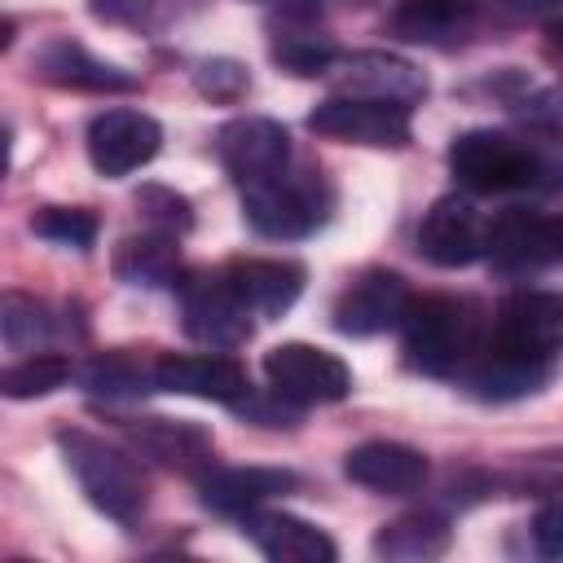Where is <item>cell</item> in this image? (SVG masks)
<instances>
[{
    "mask_svg": "<svg viewBox=\"0 0 563 563\" xmlns=\"http://www.w3.org/2000/svg\"><path fill=\"white\" fill-rule=\"evenodd\" d=\"M532 541L545 559H563V501H550L532 519Z\"/></svg>",
    "mask_w": 563,
    "mask_h": 563,
    "instance_id": "obj_31",
    "label": "cell"
},
{
    "mask_svg": "<svg viewBox=\"0 0 563 563\" xmlns=\"http://www.w3.org/2000/svg\"><path fill=\"white\" fill-rule=\"evenodd\" d=\"M176 290H180V317L189 339L220 352L251 339V308L238 299L224 273H189L176 282Z\"/></svg>",
    "mask_w": 563,
    "mask_h": 563,
    "instance_id": "obj_7",
    "label": "cell"
},
{
    "mask_svg": "<svg viewBox=\"0 0 563 563\" xmlns=\"http://www.w3.org/2000/svg\"><path fill=\"white\" fill-rule=\"evenodd\" d=\"M343 471L352 484L383 493V497H405L427 484V457L409 444L396 440H365L343 457Z\"/></svg>",
    "mask_w": 563,
    "mask_h": 563,
    "instance_id": "obj_17",
    "label": "cell"
},
{
    "mask_svg": "<svg viewBox=\"0 0 563 563\" xmlns=\"http://www.w3.org/2000/svg\"><path fill=\"white\" fill-rule=\"evenodd\" d=\"M31 66L53 88H75V92H132L136 88V75H128V70L92 57L70 35H57V40L40 44V53L31 57Z\"/></svg>",
    "mask_w": 563,
    "mask_h": 563,
    "instance_id": "obj_16",
    "label": "cell"
},
{
    "mask_svg": "<svg viewBox=\"0 0 563 563\" xmlns=\"http://www.w3.org/2000/svg\"><path fill=\"white\" fill-rule=\"evenodd\" d=\"M0 334H4V347L9 352H35V347L48 343L53 317H48V308L40 299L9 290L4 303H0Z\"/></svg>",
    "mask_w": 563,
    "mask_h": 563,
    "instance_id": "obj_24",
    "label": "cell"
},
{
    "mask_svg": "<svg viewBox=\"0 0 563 563\" xmlns=\"http://www.w3.org/2000/svg\"><path fill=\"white\" fill-rule=\"evenodd\" d=\"M57 449L66 457V471L75 475V484L101 515L132 523L145 510V475L128 453H119L114 444L84 435V431H62Z\"/></svg>",
    "mask_w": 563,
    "mask_h": 563,
    "instance_id": "obj_4",
    "label": "cell"
},
{
    "mask_svg": "<svg viewBox=\"0 0 563 563\" xmlns=\"http://www.w3.org/2000/svg\"><path fill=\"white\" fill-rule=\"evenodd\" d=\"M194 84H198V92L211 97V101H238L251 79H246V70H242L238 62L211 57V62H202V66L194 70Z\"/></svg>",
    "mask_w": 563,
    "mask_h": 563,
    "instance_id": "obj_30",
    "label": "cell"
},
{
    "mask_svg": "<svg viewBox=\"0 0 563 563\" xmlns=\"http://www.w3.org/2000/svg\"><path fill=\"white\" fill-rule=\"evenodd\" d=\"M334 92L339 97H369V101H391L413 110L427 97V75L396 57V53H352V57H334L330 66Z\"/></svg>",
    "mask_w": 563,
    "mask_h": 563,
    "instance_id": "obj_14",
    "label": "cell"
},
{
    "mask_svg": "<svg viewBox=\"0 0 563 563\" xmlns=\"http://www.w3.org/2000/svg\"><path fill=\"white\" fill-rule=\"evenodd\" d=\"M510 9H519V13H532V18H541V13H563V0H506Z\"/></svg>",
    "mask_w": 563,
    "mask_h": 563,
    "instance_id": "obj_35",
    "label": "cell"
},
{
    "mask_svg": "<svg viewBox=\"0 0 563 563\" xmlns=\"http://www.w3.org/2000/svg\"><path fill=\"white\" fill-rule=\"evenodd\" d=\"M479 18V0H400L391 9V31L409 44L449 48L471 35Z\"/></svg>",
    "mask_w": 563,
    "mask_h": 563,
    "instance_id": "obj_21",
    "label": "cell"
},
{
    "mask_svg": "<svg viewBox=\"0 0 563 563\" xmlns=\"http://www.w3.org/2000/svg\"><path fill=\"white\" fill-rule=\"evenodd\" d=\"M528 123L563 141V84H559V88H550V92H541V97L528 106Z\"/></svg>",
    "mask_w": 563,
    "mask_h": 563,
    "instance_id": "obj_32",
    "label": "cell"
},
{
    "mask_svg": "<svg viewBox=\"0 0 563 563\" xmlns=\"http://www.w3.org/2000/svg\"><path fill=\"white\" fill-rule=\"evenodd\" d=\"M295 484H299L295 471H282V466H207L198 479L202 506H211L216 515H238V519Z\"/></svg>",
    "mask_w": 563,
    "mask_h": 563,
    "instance_id": "obj_18",
    "label": "cell"
},
{
    "mask_svg": "<svg viewBox=\"0 0 563 563\" xmlns=\"http://www.w3.org/2000/svg\"><path fill=\"white\" fill-rule=\"evenodd\" d=\"M216 158L246 189L255 180L277 176L282 167H290V132L277 119H264V114L229 119L216 132Z\"/></svg>",
    "mask_w": 563,
    "mask_h": 563,
    "instance_id": "obj_10",
    "label": "cell"
},
{
    "mask_svg": "<svg viewBox=\"0 0 563 563\" xmlns=\"http://www.w3.org/2000/svg\"><path fill=\"white\" fill-rule=\"evenodd\" d=\"M334 44L312 31H286L273 40V62H282L290 75H325L334 66Z\"/></svg>",
    "mask_w": 563,
    "mask_h": 563,
    "instance_id": "obj_28",
    "label": "cell"
},
{
    "mask_svg": "<svg viewBox=\"0 0 563 563\" xmlns=\"http://www.w3.org/2000/svg\"><path fill=\"white\" fill-rule=\"evenodd\" d=\"M70 378V361L57 356V352H31L22 356L18 365H9L0 374V387L9 400H35V396H48L57 387H66Z\"/></svg>",
    "mask_w": 563,
    "mask_h": 563,
    "instance_id": "obj_25",
    "label": "cell"
},
{
    "mask_svg": "<svg viewBox=\"0 0 563 563\" xmlns=\"http://www.w3.org/2000/svg\"><path fill=\"white\" fill-rule=\"evenodd\" d=\"M541 53H545V62L563 75V18L559 22H550L545 26V40H541Z\"/></svg>",
    "mask_w": 563,
    "mask_h": 563,
    "instance_id": "obj_33",
    "label": "cell"
},
{
    "mask_svg": "<svg viewBox=\"0 0 563 563\" xmlns=\"http://www.w3.org/2000/svg\"><path fill=\"white\" fill-rule=\"evenodd\" d=\"M154 387L172 396L216 400L229 409H238L251 396L246 369L224 352H167L154 361Z\"/></svg>",
    "mask_w": 563,
    "mask_h": 563,
    "instance_id": "obj_12",
    "label": "cell"
},
{
    "mask_svg": "<svg viewBox=\"0 0 563 563\" xmlns=\"http://www.w3.org/2000/svg\"><path fill=\"white\" fill-rule=\"evenodd\" d=\"M545 246L550 260H563V216H545Z\"/></svg>",
    "mask_w": 563,
    "mask_h": 563,
    "instance_id": "obj_34",
    "label": "cell"
},
{
    "mask_svg": "<svg viewBox=\"0 0 563 563\" xmlns=\"http://www.w3.org/2000/svg\"><path fill=\"white\" fill-rule=\"evenodd\" d=\"M264 378L286 405H334L352 391V369L312 343H277L264 356Z\"/></svg>",
    "mask_w": 563,
    "mask_h": 563,
    "instance_id": "obj_6",
    "label": "cell"
},
{
    "mask_svg": "<svg viewBox=\"0 0 563 563\" xmlns=\"http://www.w3.org/2000/svg\"><path fill=\"white\" fill-rule=\"evenodd\" d=\"M163 145V128L154 114L132 110V106H114L101 110L88 123V158L101 176H132L136 167H145Z\"/></svg>",
    "mask_w": 563,
    "mask_h": 563,
    "instance_id": "obj_9",
    "label": "cell"
},
{
    "mask_svg": "<svg viewBox=\"0 0 563 563\" xmlns=\"http://www.w3.org/2000/svg\"><path fill=\"white\" fill-rule=\"evenodd\" d=\"M405 356L422 374H462L466 361L484 343V321L471 299L457 295H422L409 299L405 321Z\"/></svg>",
    "mask_w": 563,
    "mask_h": 563,
    "instance_id": "obj_2",
    "label": "cell"
},
{
    "mask_svg": "<svg viewBox=\"0 0 563 563\" xmlns=\"http://www.w3.org/2000/svg\"><path fill=\"white\" fill-rule=\"evenodd\" d=\"M418 251L440 268L475 264L479 255H488V220H484V211L462 194L435 198L431 211L418 224Z\"/></svg>",
    "mask_w": 563,
    "mask_h": 563,
    "instance_id": "obj_11",
    "label": "cell"
},
{
    "mask_svg": "<svg viewBox=\"0 0 563 563\" xmlns=\"http://www.w3.org/2000/svg\"><path fill=\"white\" fill-rule=\"evenodd\" d=\"M31 233H40L44 242H57V246L88 251L97 238V216L88 207H44L31 216Z\"/></svg>",
    "mask_w": 563,
    "mask_h": 563,
    "instance_id": "obj_27",
    "label": "cell"
},
{
    "mask_svg": "<svg viewBox=\"0 0 563 563\" xmlns=\"http://www.w3.org/2000/svg\"><path fill=\"white\" fill-rule=\"evenodd\" d=\"M136 211L145 216V224H150V229L172 233V238H180V233L194 224L189 202H185L176 189H163V185H145V189L136 194Z\"/></svg>",
    "mask_w": 563,
    "mask_h": 563,
    "instance_id": "obj_29",
    "label": "cell"
},
{
    "mask_svg": "<svg viewBox=\"0 0 563 563\" xmlns=\"http://www.w3.org/2000/svg\"><path fill=\"white\" fill-rule=\"evenodd\" d=\"M128 440L158 457L163 466L172 471H185V475H202L211 466V431H202L198 422H180V418H145V422H128L123 427Z\"/></svg>",
    "mask_w": 563,
    "mask_h": 563,
    "instance_id": "obj_20",
    "label": "cell"
},
{
    "mask_svg": "<svg viewBox=\"0 0 563 563\" xmlns=\"http://www.w3.org/2000/svg\"><path fill=\"white\" fill-rule=\"evenodd\" d=\"M79 383L97 396H136L154 383V369H141L128 352H101L79 369Z\"/></svg>",
    "mask_w": 563,
    "mask_h": 563,
    "instance_id": "obj_26",
    "label": "cell"
},
{
    "mask_svg": "<svg viewBox=\"0 0 563 563\" xmlns=\"http://www.w3.org/2000/svg\"><path fill=\"white\" fill-rule=\"evenodd\" d=\"M238 299L251 308V317H282L299 290H303V264L295 260H233L224 268Z\"/></svg>",
    "mask_w": 563,
    "mask_h": 563,
    "instance_id": "obj_19",
    "label": "cell"
},
{
    "mask_svg": "<svg viewBox=\"0 0 563 563\" xmlns=\"http://www.w3.org/2000/svg\"><path fill=\"white\" fill-rule=\"evenodd\" d=\"M330 207L334 189L312 167H282L277 176L242 189V216L264 238H308L317 224H325Z\"/></svg>",
    "mask_w": 563,
    "mask_h": 563,
    "instance_id": "obj_3",
    "label": "cell"
},
{
    "mask_svg": "<svg viewBox=\"0 0 563 563\" xmlns=\"http://www.w3.org/2000/svg\"><path fill=\"white\" fill-rule=\"evenodd\" d=\"M484 343L506 352V356L550 365L554 352L563 347V290H515V295H506Z\"/></svg>",
    "mask_w": 563,
    "mask_h": 563,
    "instance_id": "obj_5",
    "label": "cell"
},
{
    "mask_svg": "<svg viewBox=\"0 0 563 563\" xmlns=\"http://www.w3.org/2000/svg\"><path fill=\"white\" fill-rule=\"evenodd\" d=\"M308 128L330 141L347 145H374V150H400L409 145V110L391 101H369V97H325L312 114Z\"/></svg>",
    "mask_w": 563,
    "mask_h": 563,
    "instance_id": "obj_8",
    "label": "cell"
},
{
    "mask_svg": "<svg viewBox=\"0 0 563 563\" xmlns=\"http://www.w3.org/2000/svg\"><path fill=\"white\" fill-rule=\"evenodd\" d=\"M449 172L471 194H523L554 189L550 176H559V163L510 132L471 128L449 145Z\"/></svg>",
    "mask_w": 563,
    "mask_h": 563,
    "instance_id": "obj_1",
    "label": "cell"
},
{
    "mask_svg": "<svg viewBox=\"0 0 563 563\" xmlns=\"http://www.w3.org/2000/svg\"><path fill=\"white\" fill-rule=\"evenodd\" d=\"M242 532L255 541L260 554H268L273 563H334L339 559V545L312 528L308 519L299 515H286V510H246L242 515Z\"/></svg>",
    "mask_w": 563,
    "mask_h": 563,
    "instance_id": "obj_15",
    "label": "cell"
},
{
    "mask_svg": "<svg viewBox=\"0 0 563 563\" xmlns=\"http://www.w3.org/2000/svg\"><path fill=\"white\" fill-rule=\"evenodd\" d=\"M114 273L132 286H167L180 277V251L172 233H141V238H123L114 251Z\"/></svg>",
    "mask_w": 563,
    "mask_h": 563,
    "instance_id": "obj_22",
    "label": "cell"
},
{
    "mask_svg": "<svg viewBox=\"0 0 563 563\" xmlns=\"http://www.w3.org/2000/svg\"><path fill=\"white\" fill-rule=\"evenodd\" d=\"M444 550H449V523L435 515H400V519L383 523L374 537V554L396 559V563L440 559Z\"/></svg>",
    "mask_w": 563,
    "mask_h": 563,
    "instance_id": "obj_23",
    "label": "cell"
},
{
    "mask_svg": "<svg viewBox=\"0 0 563 563\" xmlns=\"http://www.w3.org/2000/svg\"><path fill=\"white\" fill-rule=\"evenodd\" d=\"M409 299L413 295H409V286H405L400 273H391V268H365L361 277H352L339 290V299L330 308V321H334L339 334H356V339L383 334V330H391V325L405 321Z\"/></svg>",
    "mask_w": 563,
    "mask_h": 563,
    "instance_id": "obj_13",
    "label": "cell"
}]
</instances>
